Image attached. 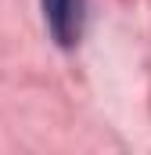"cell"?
I'll return each instance as SVG.
<instances>
[{
    "instance_id": "cell-1",
    "label": "cell",
    "mask_w": 151,
    "mask_h": 155,
    "mask_svg": "<svg viewBox=\"0 0 151 155\" xmlns=\"http://www.w3.org/2000/svg\"><path fill=\"white\" fill-rule=\"evenodd\" d=\"M43 4V18L50 36L61 47H76L83 36V7L86 0H40Z\"/></svg>"
}]
</instances>
